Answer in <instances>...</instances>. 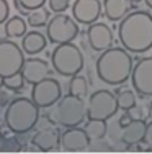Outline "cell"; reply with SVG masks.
Returning a JSON list of instances; mask_svg holds the SVG:
<instances>
[{"label": "cell", "mask_w": 152, "mask_h": 154, "mask_svg": "<svg viewBox=\"0 0 152 154\" xmlns=\"http://www.w3.org/2000/svg\"><path fill=\"white\" fill-rule=\"evenodd\" d=\"M26 23L33 28H41V26H46L49 21V10L43 8H34V10H30L28 12V18H26Z\"/></svg>", "instance_id": "obj_20"}, {"label": "cell", "mask_w": 152, "mask_h": 154, "mask_svg": "<svg viewBox=\"0 0 152 154\" xmlns=\"http://www.w3.org/2000/svg\"><path fill=\"white\" fill-rule=\"evenodd\" d=\"M8 38V33H7V26L5 23H0V41H3V39Z\"/></svg>", "instance_id": "obj_30"}, {"label": "cell", "mask_w": 152, "mask_h": 154, "mask_svg": "<svg viewBox=\"0 0 152 154\" xmlns=\"http://www.w3.org/2000/svg\"><path fill=\"white\" fill-rule=\"evenodd\" d=\"M2 85L5 87V89H8V90H20V89H23L25 77H23V74H21V71L16 72V74H13V75L3 77V79H2Z\"/></svg>", "instance_id": "obj_24"}, {"label": "cell", "mask_w": 152, "mask_h": 154, "mask_svg": "<svg viewBox=\"0 0 152 154\" xmlns=\"http://www.w3.org/2000/svg\"><path fill=\"white\" fill-rule=\"evenodd\" d=\"M151 113H152V100H151Z\"/></svg>", "instance_id": "obj_34"}, {"label": "cell", "mask_w": 152, "mask_h": 154, "mask_svg": "<svg viewBox=\"0 0 152 154\" xmlns=\"http://www.w3.org/2000/svg\"><path fill=\"white\" fill-rule=\"evenodd\" d=\"M46 36L43 35V33L39 31H28L23 35V39H21V49H23V53L30 54V56H33V54H38L41 53L43 49L46 48Z\"/></svg>", "instance_id": "obj_18"}, {"label": "cell", "mask_w": 152, "mask_h": 154, "mask_svg": "<svg viewBox=\"0 0 152 154\" xmlns=\"http://www.w3.org/2000/svg\"><path fill=\"white\" fill-rule=\"evenodd\" d=\"M87 116V107L82 97L75 95H66L61 97L57 102V107L54 110V120L57 125H62L66 128H74L84 123Z\"/></svg>", "instance_id": "obj_5"}, {"label": "cell", "mask_w": 152, "mask_h": 154, "mask_svg": "<svg viewBox=\"0 0 152 154\" xmlns=\"http://www.w3.org/2000/svg\"><path fill=\"white\" fill-rule=\"evenodd\" d=\"M49 10H52L54 13H62L66 12L70 5V0H48Z\"/></svg>", "instance_id": "obj_26"}, {"label": "cell", "mask_w": 152, "mask_h": 154, "mask_svg": "<svg viewBox=\"0 0 152 154\" xmlns=\"http://www.w3.org/2000/svg\"><path fill=\"white\" fill-rule=\"evenodd\" d=\"M133 57L124 48H108L97 59V75L108 85H121L131 77Z\"/></svg>", "instance_id": "obj_2"}, {"label": "cell", "mask_w": 152, "mask_h": 154, "mask_svg": "<svg viewBox=\"0 0 152 154\" xmlns=\"http://www.w3.org/2000/svg\"><path fill=\"white\" fill-rule=\"evenodd\" d=\"M144 141L152 143V122H151V123H147V128H146V138H144Z\"/></svg>", "instance_id": "obj_29"}, {"label": "cell", "mask_w": 152, "mask_h": 154, "mask_svg": "<svg viewBox=\"0 0 152 154\" xmlns=\"http://www.w3.org/2000/svg\"><path fill=\"white\" fill-rule=\"evenodd\" d=\"M25 62V53L16 43L10 39L0 41V79L13 75L21 71Z\"/></svg>", "instance_id": "obj_8"}, {"label": "cell", "mask_w": 152, "mask_h": 154, "mask_svg": "<svg viewBox=\"0 0 152 154\" xmlns=\"http://www.w3.org/2000/svg\"><path fill=\"white\" fill-rule=\"evenodd\" d=\"M7 26V33L8 36H13V38H20L26 33V21L21 17H12L5 21Z\"/></svg>", "instance_id": "obj_21"}, {"label": "cell", "mask_w": 152, "mask_h": 154, "mask_svg": "<svg viewBox=\"0 0 152 154\" xmlns=\"http://www.w3.org/2000/svg\"><path fill=\"white\" fill-rule=\"evenodd\" d=\"M90 146V138L85 130L79 126L67 128L61 134V148L67 152H75V151H84Z\"/></svg>", "instance_id": "obj_13"}, {"label": "cell", "mask_w": 152, "mask_h": 154, "mask_svg": "<svg viewBox=\"0 0 152 154\" xmlns=\"http://www.w3.org/2000/svg\"><path fill=\"white\" fill-rule=\"evenodd\" d=\"M44 3H46V0H15V7L23 13L30 12V10H34V8H39Z\"/></svg>", "instance_id": "obj_25"}, {"label": "cell", "mask_w": 152, "mask_h": 154, "mask_svg": "<svg viewBox=\"0 0 152 154\" xmlns=\"http://www.w3.org/2000/svg\"><path fill=\"white\" fill-rule=\"evenodd\" d=\"M144 2H146L147 7H151V8H152V0H144Z\"/></svg>", "instance_id": "obj_31"}, {"label": "cell", "mask_w": 152, "mask_h": 154, "mask_svg": "<svg viewBox=\"0 0 152 154\" xmlns=\"http://www.w3.org/2000/svg\"><path fill=\"white\" fill-rule=\"evenodd\" d=\"M131 82L139 95L152 97V57H142L133 66Z\"/></svg>", "instance_id": "obj_10"}, {"label": "cell", "mask_w": 152, "mask_h": 154, "mask_svg": "<svg viewBox=\"0 0 152 154\" xmlns=\"http://www.w3.org/2000/svg\"><path fill=\"white\" fill-rule=\"evenodd\" d=\"M131 2H133V5H136V3H139L141 0H131Z\"/></svg>", "instance_id": "obj_32"}, {"label": "cell", "mask_w": 152, "mask_h": 154, "mask_svg": "<svg viewBox=\"0 0 152 154\" xmlns=\"http://www.w3.org/2000/svg\"><path fill=\"white\" fill-rule=\"evenodd\" d=\"M87 92H88V84H87V79L79 74L70 77V82H69V94L75 95V97H85Z\"/></svg>", "instance_id": "obj_22"}, {"label": "cell", "mask_w": 152, "mask_h": 154, "mask_svg": "<svg viewBox=\"0 0 152 154\" xmlns=\"http://www.w3.org/2000/svg\"><path fill=\"white\" fill-rule=\"evenodd\" d=\"M46 36L52 45L70 43L79 36V26L75 20L64 13H56L46 25Z\"/></svg>", "instance_id": "obj_7"}, {"label": "cell", "mask_w": 152, "mask_h": 154, "mask_svg": "<svg viewBox=\"0 0 152 154\" xmlns=\"http://www.w3.org/2000/svg\"><path fill=\"white\" fill-rule=\"evenodd\" d=\"M116 100H118V107L121 110H131L133 107H136V95L129 89L118 90Z\"/></svg>", "instance_id": "obj_23"}, {"label": "cell", "mask_w": 152, "mask_h": 154, "mask_svg": "<svg viewBox=\"0 0 152 154\" xmlns=\"http://www.w3.org/2000/svg\"><path fill=\"white\" fill-rule=\"evenodd\" d=\"M131 120H133V116H131V113L128 112V110H124V113L121 115V118H119V126H126V125H129L131 123Z\"/></svg>", "instance_id": "obj_28"}, {"label": "cell", "mask_w": 152, "mask_h": 154, "mask_svg": "<svg viewBox=\"0 0 152 154\" xmlns=\"http://www.w3.org/2000/svg\"><path fill=\"white\" fill-rule=\"evenodd\" d=\"M21 74L25 77V82L33 85V84L39 82V80L49 77V74H51L49 64L43 59H38V57L25 59L23 67H21Z\"/></svg>", "instance_id": "obj_14"}, {"label": "cell", "mask_w": 152, "mask_h": 154, "mask_svg": "<svg viewBox=\"0 0 152 154\" xmlns=\"http://www.w3.org/2000/svg\"><path fill=\"white\" fill-rule=\"evenodd\" d=\"M31 144L39 151H52L61 146V134L52 126L43 128L38 133H34V136L31 138Z\"/></svg>", "instance_id": "obj_15"}, {"label": "cell", "mask_w": 152, "mask_h": 154, "mask_svg": "<svg viewBox=\"0 0 152 154\" xmlns=\"http://www.w3.org/2000/svg\"><path fill=\"white\" fill-rule=\"evenodd\" d=\"M87 39L93 51H105L113 46V31L106 23H95L88 25L87 30Z\"/></svg>", "instance_id": "obj_12"}, {"label": "cell", "mask_w": 152, "mask_h": 154, "mask_svg": "<svg viewBox=\"0 0 152 154\" xmlns=\"http://www.w3.org/2000/svg\"><path fill=\"white\" fill-rule=\"evenodd\" d=\"M0 144H2V133H0Z\"/></svg>", "instance_id": "obj_33"}, {"label": "cell", "mask_w": 152, "mask_h": 154, "mask_svg": "<svg viewBox=\"0 0 152 154\" xmlns=\"http://www.w3.org/2000/svg\"><path fill=\"white\" fill-rule=\"evenodd\" d=\"M146 128L147 123L142 118H133L131 123L121 128V141L126 146H136L146 138Z\"/></svg>", "instance_id": "obj_16"}, {"label": "cell", "mask_w": 152, "mask_h": 154, "mask_svg": "<svg viewBox=\"0 0 152 154\" xmlns=\"http://www.w3.org/2000/svg\"><path fill=\"white\" fill-rule=\"evenodd\" d=\"M62 97V89L61 84L52 77H46V79L39 80L33 84V90H31V100L38 105L39 108H48L52 107L54 103L59 102Z\"/></svg>", "instance_id": "obj_9"}, {"label": "cell", "mask_w": 152, "mask_h": 154, "mask_svg": "<svg viewBox=\"0 0 152 154\" xmlns=\"http://www.w3.org/2000/svg\"><path fill=\"white\" fill-rule=\"evenodd\" d=\"M51 61L54 71L64 77H72L84 69V54L72 41L57 45L52 51Z\"/></svg>", "instance_id": "obj_4"}, {"label": "cell", "mask_w": 152, "mask_h": 154, "mask_svg": "<svg viewBox=\"0 0 152 154\" xmlns=\"http://www.w3.org/2000/svg\"><path fill=\"white\" fill-rule=\"evenodd\" d=\"M84 130L87 131L90 141H100L106 134V122L105 120H88Z\"/></svg>", "instance_id": "obj_19"}, {"label": "cell", "mask_w": 152, "mask_h": 154, "mask_svg": "<svg viewBox=\"0 0 152 154\" xmlns=\"http://www.w3.org/2000/svg\"><path fill=\"white\" fill-rule=\"evenodd\" d=\"M118 38L126 51L142 54L152 48V15L147 12H131L119 20Z\"/></svg>", "instance_id": "obj_1"}, {"label": "cell", "mask_w": 152, "mask_h": 154, "mask_svg": "<svg viewBox=\"0 0 152 154\" xmlns=\"http://www.w3.org/2000/svg\"><path fill=\"white\" fill-rule=\"evenodd\" d=\"M131 0H105L103 2V13L110 21H119L129 13L133 8Z\"/></svg>", "instance_id": "obj_17"}, {"label": "cell", "mask_w": 152, "mask_h": 154, "mask_svg": "<svg viewBox=\"0 0 152 154\" xmlns=\"http://www.w3.org/2000/svg\"><path fill=\"white\" fill-rule=\"evenodd\" d=\"M116 95L110 90H97L90 95L87 103V118L88 120H110L118 112Z\"/></svg>", "instance_id": "obj_6"}, {"label": "cell", "mask_w": 152, "mask_h": 154, "mask_svg": "<svg viewBox=\"0 0 152 154\" xmlns=\"http://www.w3.org/2000/svg\"><path fill=\"white\" fill-rule=\"evenodd\" d=\"M10 15V7L7 0H0V23H5Z\"/></svg>", "instance_id": "obj_27"}, {"label": "cell", "mask_w": 152, "mask_h": 154, "mask_svg": "<svg viewBox=\"0 0 152 154\" xmlns=\"http://www.w3.org/2000/svg\"><path fill=\"white\" fill-rule=\"evenodd\" d=\"M39 120V107L31 98H13L5 110V125L10 131L23 134L31 131Z\"/></svg>", "instance_id": "obj_3"}, {"label": "cell", "mask_w": 152, "mask_h": 154, "mask_svg": "<svg viewBox=\"0 0 152 154\" xmlns=\"http://www.w3.org/2000/svg\"><path fill=\"white\" fill-rule=\"evenodd\" d=\"M103 5L100 0H75L72 5V15L82 25H92L101 17Z\"/></svg>", "instance_id": "obj_11"}]
</instances>
